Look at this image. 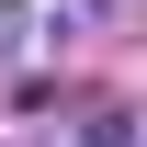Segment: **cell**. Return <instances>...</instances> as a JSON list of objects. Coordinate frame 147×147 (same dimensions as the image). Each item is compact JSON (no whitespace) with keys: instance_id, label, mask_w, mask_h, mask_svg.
<instances>
[{"instance_id":"1","label":"cell","mask_w":147,"mask_h":147,"mask_svg":"<svg viewBox=\"0 0 147 147\" xmlns=\"http://www.w3.org/2000/svg\"><path fill=\"white\" fill-rule=\"evenodd\" d=\"M79 147H136V125H125V113H102V125L79 136Z\"/></svg>"}]
</instances>
